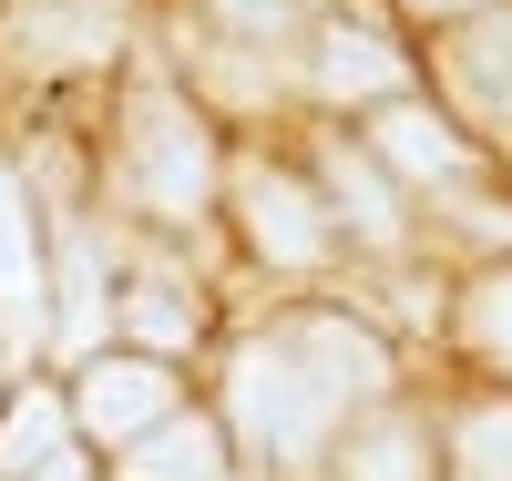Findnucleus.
Masks as SVG:
<instances>
[{
    "label": "nucleus",
    "instance_id": "obj_1",
    "mask_svg": "<svg viewBox=\"0 0 512 481\" xmlns=\"http://www.w3.org/2000/svg\"><path fill=\"white\" fill-rule=\"evenodd\" d=\"M226 410H236V430H246L256 461H318L328 420H338V400H328L308 369H297L287 338L236 348V369H226Z\"/></svg>",
    "mask_w": 512,
    "mask_h": 481
},
{
    "label": "nucleus",
    "instance_id": "obj_2",
    "mask_svg": "<svg viewBox=\"0 0 512 481\" xmlns=\"http://www.w3.org/2000/svg\"><path fill=\"white\" fill-rule=\"evenodd\" d=\"M123 174H134V195L154 215H195L216 195V144H205V123L164 93V82H144L134 113H123Z\"/></svg>",
    "mask_w": 512,
    "mask_h": 481
},
{
    "label": "nucleus",
    "instance_id": "obj_3",
    "mask_svg": "<svg viewBox=\"0 0 512 481\" xmlns=\"http://www.w3.org/2000/svg\"><path fill=\"white\" fill-rule=\"evenodd\" d=\"M236 205H246V246L267 256V267H318V256H328V215H318V195L297 185V174L246 164L236 174Z\"/></svg>",
    "mask_w": 512,
    "mask_h": 481
},
{
    "label": "nucleus",
    "instance_id": "obj_4",
    "mask_svg": "<svg viewBox=\"0 0 512 481\" xmlns=\"http://www.w3.org/2000/svg\"><path fill=\"white\" fill-rule=\"evenodd\" d=\"M52 267H41V226H31V195L11 185V164H0V338L11 348H41L52 338Z\"/></svg>",
    "mask_w": 512,
    "mask_h": 481
},
{
    "label": "nucleus",
    "instance_id": "obj_5",
    "mask_svg": "<svg viewBox=\"0 0 512 481\" xmlns=\"http://www.w3.org/2000/svg\"><path fill=\"white\" fill-rule=\"evenodd\" d=\"M72 410H82V430H93V441H123V451H134L154 420H175V379H164L154 359H93Z\"/></svg>",
    "mask_w": 512,
    "mask_h": 481
},
{
    "label": "nucleus",
    "instance_id": "obj_6",
    "mask_svg": "<svg viewBox=\"0 0 512 481\" xmlns=\"http://www.w3.org/2000/svg\"><path fill=\"white\" fill-rule=\"evenodd\" d=\"M287 348H297V369H308L338 410L390 389V348H379L369 328H349V318H297V328H287Z\"/></svg>",
    "mask_w": 512,
    "mask_h": 481
},
{
    "label": "nucleus",
    "instance_id": "obj_7",
    "mask_svg": "<svg viewBox=\"0 0 512 481\" xmlns=\"http://www.w3.org/2000/svg\"><path fill=\"white\" fill-rule=\"evenodd\" d=\"M369 154H379V164H400V174H431V185H461V174H472L461 134H451L441 113H420V103H379V123H369Z\"/></svg>",
    "mask_w": 512,
    "mask_h": 481
},
{
    "label": "nucleus",
    "instance_id": "obj_8",
    "mask_svg": "<svg viewBox=\"0 0 512 481\" xmlns=\"http://www.w3.org/2000/svg\"><path fill=\"white\" fill-rule=\"evenodd\" d=\"M318 93H338V103H410V72H400V52L379 31H328L318 41Z\"/></svg>",
    "mask_w": 512,
    "mask_h": 481
},
{
    "label": "nucleus",
    "instance_id": "obj_9",
    "mask_svg": "<svg viewBox=\"0 0 512 481\" xmlns=\"http://www.w3.org/2000/svg\"><path fill=\"white\" fill-rule=\"evenodd\" d=\"M123 481H226V451H216V430L185 410V420H154L144 441H134Z\"/></svg>",
    "mask_w": 512,
    "mask_h": 481
},
{
    "label": "nucleus",
    "instance_id": "obj_10",
    "mask_svg": "<svg viewBox=\"0 0 512 481\" xmlns=\"http://www.w3.org/2000/svg\"><path fill=\"white\" fill-rule=\"evenodd\" d=\"M451 82H461L492 123H512V11H482L472 31L451 41Z\"/></svg>",
    "mask_w": 512,
    "mask_h": 481
},
{
    "label": "nucleus",
    "instance_id": "obj_11",
    "mask_svg": "<svg viewBox=\"0 0 512 481\" xmlns=\"http://www.w3.org/2000/svg\"><path fill=\"white\" fill-rule=\"evenodd\" d=\"M328 195L349 205V226L369 246H400V195H390V174H379L369 144H328Z\"/></svg>",
    "mask_w": 512,
    "mask_h": 481
},
{
    "label": "nucleus",
    "instance_id": "obj_12",
    "mask_svg": "<svg viewBox=\"0 0 512 481\" xmlns=\"http://www.w3.org/2000/svg\"><path fill=\"white\" fill-rule=\"evenodd\" d=\"M0 471H11V481H82L72 471V441H62V410L41 400V389L0 420Z\"/></svg>",
    "mask_w": 512,
    "mask_h": 481
},
{
    "label": "nucleus",
    "instance_id": "obj_13",
    "mask_svg": "<svg viewBox=\"0 0 512 481\" xmlns=\"http://www.w3.org/2000/svg\"><path fill=\"white\" fill-rule=\"evenodd\" d=\"M52 328H62V348H93L103 338V318H113V297H103V256H93V236H72L62 246V277H52Z\"/></svg>",
    "mask_w": 512,
    "mask_h": 481
},
{
    "label": "nucleus",
    "instance_id": "obj_14",
    "mask_svg": "<svg viewBox=\"0 0 512 481\" xmlns=\"http://www.w3.org/2000/svg\"><path fill=\"white\" fill-rule=\"evenodd\" d=\"M21 31H31L41 62H82V52H103V41H113V0H31Z\"/></svg>",
    "mask_w": 512,
    "mask_h": 481
},
{
    "label": "nucleus",
    "instance_id": "obj_15",
    "mask_svg": "<svg viewBox=\"0 0 512 481\" xmlns=\"http://www.w3.org/2000/svg\"><path fill=\"white\" fill-rule=\"evenodd\" d=\"M123 328H134L144 348H185V338H195V287L134 277V287H123Z\"/></svg>",
    "mask_w": 512,
    "mask_h": 481
},
{
    "label": "nucleus",
    "instance_id": "obj_16",
    "mask_svg": "<svg viewBox=\"0 0 512 481\" xmlns=\"http://www.w3.org/2000/svg\"><path fill=\"white\" fill-rule=\"evenodd\" d=\"M349 481H431V430L379 420L369 441H349Z\"/></svg>",
    "mask_w": 512,
    "mask_h": 481
},
{
    "label": "nucleus",
    "instance_id": "obj_17",
    "mask_svg": "<svg viewBox=\"0 0 512 481\" xmlns=\"http://www.w3.org/2000/svg\"><path fill=\"white\" fill-rule=\"evenodd\" d=\"M472 348H482L492 369H512V267H492L472 287Z\"/></svg>",
    "mask_w": 512,
    "mask_h": 481
},
{
    "label": "nucleus",
    "instance_id": "obj_18",
    "mask_svg": "<svg viewBox=\"0 0 512 481\" xmlns=\"http://www.w3.org/2000/svg\"><path fill=\"white\" fill-rule=\"evenodd\" d=\"M461 481H512V410H472V430H461Z\"/></svg>",
    "mask_w": 512,
    "mask_h": 481
},
{
    "label": "nucleus",
    "instance_id": "obj_19",
    "mask_svg": "<svg viewBox=\"0 0 512 481\" xmlns=\"http://www.w3.org/2000/svg\"><path fill=\"white\" fill-rule=\"evenodd\" d=\"M226 21L236 31H277V21H297V0H226Z\"/></svg>",
    "mask_w": 512,
    "mask_h": 481
},
{
    "label": "nucleus",
    "instance_id": "obj_20",
    "mask_svg": "<svg viewBox=\"0 0 512 481\" xmlns=\"http://www.w3.org/2000/svg\"><path fill=\"white\" fill-rule=\"evenodd\" d=\"M410 11H472V0H410Z\"/></svg>",
    "mask_w": 512,
    "mask_h": 481
}]
</instances>
